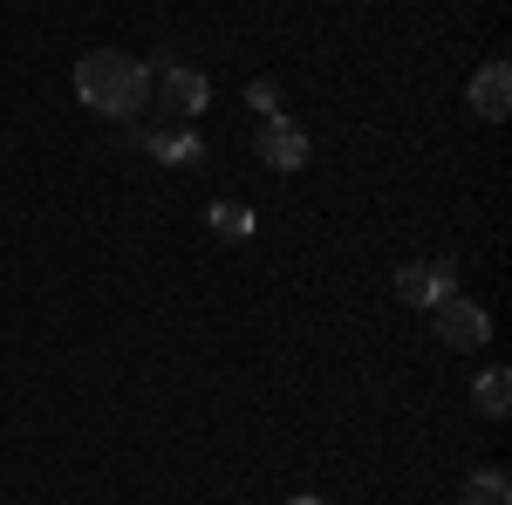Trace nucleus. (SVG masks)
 <instances>
[{
  "label": "nucleus",
  "instance_id": "1",
  "mask_svg": "<svg viewBox=\"0 0 512 505\" xmlns=\"http://www.w3.org/2000/svg\"><path fill=\"white\" fill-rule=\"evenodd\" d=\"M76 96L96 117L130 123V117H144V103H151V69L137 55H123V48H89L76 62Z\"/></svg>",
  "mask_w": 512,
  "mask_h": 505
},
{
  "label": "nucleus",
  "instance_id": "2",
  "mask_svg": "<svg viewBox=\"0 0 512 505\" xmlns=\"http://www.w3.org/2000/svg\"><path fill=\"white\" fill-rule=\"evenodd\" d=\"M151 69V103H158L164 117H205V103H212V82L185 69L178 55H158V62H144Z\"/></svg>",
  "mask_w": 512,
  "mask_h": 505
},
{
  "label": "nucleus",
  "instance_id": "3",
  "mask_svg": "<svg viewBox=\"0 0 512 505\" xmlns=\"http://www.w3.org/2000/svg\"><path fill=\"white\" fill-rule=\"evenodd\" d=\"M431 321H437V342L444 349H485L492 342V314L478 308V301H465V294H451V301H437L431 308Z\"/></svg>",
  "mask_w": 512,
  "mask_h": 505
},
{
  "label": "nucleus",
  "instance_id": "4",
  "mask_svg": "<svg viewBox=\"0 0 512 505\" xmlns=\"http://www.w3.org/2000/svg\"><path fill=\"white\" fill-rule=\"evenodd\" d=\"M253 151H260V164H267V171H301L315 144H308V130H301V123L280 110V117H260V137H253Z\"/></svg>",
  "mask_w": 512,
  "mask_h": 505
},
{
  "label": "nucleus",
  "instance_id": "5",
  "mask_svg": "<svg viewBox=\"0 0 512 505\" xmlns=\"http://www.w3.org/2000/svg\"><path fill=\"white\" fill-rule=\"evenodd\" d=\"M458 294V260H424V267H396V301L403 308H437Z\"/></svg>",
  "mask_w": 512,
  "mask_h": 505
},
{
  "label": "nucleus",
  "instance_id": "6",
  "mask_svg": "<svg viewBox=\"0 0 512 505\" xmlns=\"http://www.w3.org/2000/svg\"><path fill=\"white\" fill-rule=\"evenodd\" d=\"M465 103H472V117L506 123V110H512V69H506V62H485V69L472 76V89H465Z\"/></svg>",
  "mask_w": 512,
  "mask_h": 505
},
{
  "label": "nucleus",
  "instance_id": "7",
  "mask_svg": "<svg viewBox=\"0 0 512 505\" xmlns=\"http://www.w3.org/2000/svg\"><path fill=\"white\" fill-rule=\"evenodd\" d=\"M472 403H478V417H512V376L506 369H485L472 383Z\"/></svg>",
  "mask_w": 512,
  "mask_h": 505
},
{
  "label": "nucleus",
  "instance_id": "8",
  "mask_svg": "<svg viewBox=\"0 0 512 505\" xmlns=\"http://www.w3.org/2000/svg\"><path fill=\"white\" fill-rule=\"evenodd\" d=\"M130 144H144V151L164 157V164H192V157H198L192 130H151V137H130Z\"/></svg>",
  "mask_w": 512,
  "mask_h": 505
},
{
  "label": "nucleus",
  "instance_id": "9",
  "mask_svg": "<svg viewBox=\"0 0 512 505\" xmlns=\"http://www.w3.org/2000/svg\"><path fill=\"white\" fill-rule=\"evenodd\" d=\"M465 505H512V478L499 465H485L465 478Z\"/></svg>",
  "mask_w": 512,
  "mask_h": 505
},
{
  "label": "nucleus",
  "instance_id": "10",
  "mask_svg": "<svg viewBox=\"0 0 512 505\" xmlns=\"http://www.w3.org/2000/svg\"><path fill=\"white\" fill-rule=\"evenodd\" d=\"M212 233L219 239H253V212H246V205H212Z\"/></svg>",
  "mask_w": 512,
  "mask_h": 505
},
{
  "label": "nucleus",
  "instance_id": "11",
  "mask_svg": "<svg viewBox=\"0 0 512 505\" xmlns=\"http://www.w3.org/2000/svg\"><path fill=\"white\" fill-rule=\"evenodd\" d=\"M246 110H253V117H280V82L260 76L253 89H246Z\"/></svg>",
  "mask_w": 512,
  "mask_h": 505
},
{
  "label": "nucleus",
  "instance_id": "12",
  "mask_svg": "<svg viewBox=\"0 0 512 505\" xmlns=\"http://www.w3.org/2000/svg\"><path fill=\"white\" fill-rule=\"evenodd\" d=\"M287 505H328V499H315V492H301V499H287Z\"/></svg>",
  "mask_w": 512,
  "mask_h": 505
}]
</instances>
